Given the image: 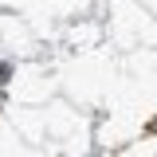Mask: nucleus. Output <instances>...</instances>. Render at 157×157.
I'll return each instance as SVG.
<instances>
[{
  "label": "nucleus",
  "instance_id": "f257e3e1",
  "mask_svg": "<svg viewBox=\"0 0 157 157\" xmlns=\"http://www.w3.org/2000/svg\"><path fill=\"white\" fill-rule=\"evenodd\" d=\"M8 75H12V63H0V82H8Z\"/></svg>",
  "mask_w": 157,
  "mask_h": 157
}]
</instances>
